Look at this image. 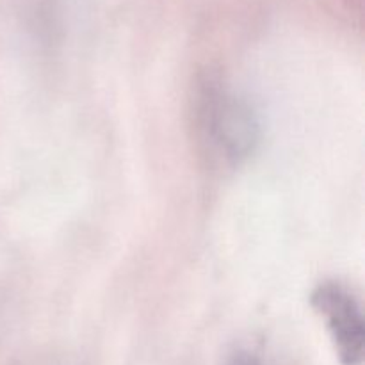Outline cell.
I'll list each match as a JSON object with an SVG mask.
<instances>
[{"label":"cell","instance_id":"obj_2","mask_svg":"<svg viewBox=\"0 0 365 365\" xmlns=\"http://www.w3.org/2000/svg\"><path fill=\"white\" fill-rule=\"evenodd\" d=\"M310 303L327 321V328L342 365H362L365 319L359 299L341 284L327 282L314 289Z\"/></svg>","mask_w":365,"mask_h":365},{"label":"cell","instance_id":"obj_3","mask_svg":"<svg viewBox=\"0 0 365 365\" xmlns=\"http://www.w3.org/2000/svg\"><path fill=\"white\" fill-rule=\"evenodd\" d=\"M227 365H262V362H260L259 356H255L253 353L239 351L228 360Z\"/></svg>","mask_w":365,"mask_h":365},{"label":"cell","instance_id":"obj_1","mask_svg":"<svg viewBox=\"0 0 365 365\" xmlns=\"http://www.w3.org/2000/svg\"><path fill=\"white\" fill-rule=\"evenodd\" d=\"M200 125L210 148L228 164L239 166L260 143V120L255 107L221 86H210L200 102Z\"/></svg>","mask_w":365,"mask_h":365}]
</instances>
